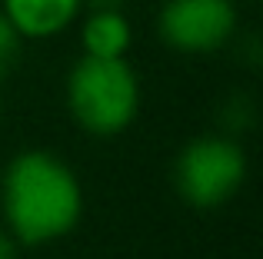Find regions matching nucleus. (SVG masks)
<instances>
[{"instance_id":"f03ea898","label":"nucleus","mask_w":263,"mask_h":259,"mask_svg":"<svg viewBox=\"0 0 263 259\" xmlns=\"http://www.w3.org/2000/svg\"><path fill=\"white\" fill-rule=\"evenodd\" d=\"M67 110L93 136L123 133L140 113V77L127 57H80L67 73Z\"/></svg>"},{"instance_id":"20e7f679","label":"nucleus","mask_w":263,"mask_h":259,"mask_svg":"<svg viewBox=\"0 0 263 259\" xmlns=\"http://www.w3.org/2000/svg\"><path fill=\"white\" fill-rule=\"evenodd\" d=\"M237 0H163L157 33L170 50L213 53L237 33Z\"/></svg>"},{"instance_id":"1a4fd4ad","label":"nucleus","mask_w":263,"mask_h":259,"mask_svg":"<svg viewBox=\"0 0 263 259\" xmlns=\"http://www.w3.org/2000/svg\"><path fill=\"white\" fill-rule=\"evenodd\" d=\"M123 4L127 0H84V7L90 10H123Z\"/></svg>"},{"instance_id":"7ed1b4c3","label":"nucleus","mask_w":263,"mask_h":259,"mask_svg":"<svg viewBox=\"0 0 263 259\" xmlns=\"http://www.w3.org/2000/svg\"><path fill=\"white\" fill-rule=\"evenodd\" d=\"M247 180V153L230 136H197L177 156L174 183L183 203L217 209L240 193Z\"/></svg>"},{"instance_id":"39448f33","label":"nucleus","mask_w":263,"mask_h":259,"mask_svg":"<svg viewBox=\"0 0 263 259\" xmlns=\"http://www.w3.org/2000/svg\"><path fill=\"white\" fill-rule=\"evenodd\" d=\"M20 40H50L77 24L84 0H0Z\"/></svg>"},{"instance_id":"9d476101","label":"nucleus","mask_w":263,"mask_h":259,"mask_svg":"<svg viewBox=\"0 0 263 259\" xmlns=\"http://www.w3.org/2000/svg\"><path fill=\"white\" fill-rule=\"evenodd\" d=\"M0 117H4V106H0Z\"/></svg>"},{"instance_id":"423d86ee","label":"nucleus","mask_w":263,"mask_h":259,"mask_svg":"<svg viewBox=\"0 0 263 259\" xmlns=\"http://www.w3.org/2000/svg\"><path fill=\"white\" fill-rule=\"evenodd\" d=\"M80 44L87 57H127L134 27L123 10H90L80 24Z\"/></svg>"},{"instance_id":"0eeeda50","label":"nucleus","mask_w":263,"mask_h":259,"mask_svg":"<svg viewBox=\"0 0 263 259\" xmlns=\"http://www.w3.org/2000/svg\"><path fill=\"white\" fill-rule=\"evenodd\" d=\"M20 33L13 30V24L4 17V10H0V80L10 77V70L17 67L20 60Z\"/></svg>"},{"instance_id":"f257e3e1","label":"nucleus","mask_w":263,"mask_h":259,"mask_svg":"<svg viewBox=\"0 0 263 259\" xmlns=\"http://www.w3.org/2000/svg\"><path fill=\"white\" fill-rule=\"evenodd\" d=\"M0 206L13 240L24 246H44L67 236L80 223L84 186L60 156L27 149L7 163Z\"/></svg>"},{"instance_id":"6e6552de","label":"nucleus","mask_w":263,"mask_h":259,"mask_svg":"<svg viewBox=\"0 0 263 259\" xmlns=\"http://www.w3.org/2000/svg\"><path fill=\"white\" fill-rule=\"evenodd\" d=\"M0 259H17V240L0 229Z\"/></svg>"}]
</instances>
